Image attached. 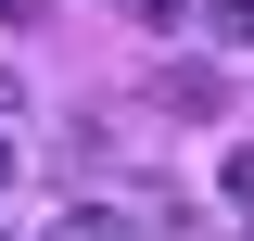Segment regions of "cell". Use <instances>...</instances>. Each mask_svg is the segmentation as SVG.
Masks as SVG:
<instances>
[{
	"label": "cell",
	"mask_w": 254,
	"mask_h": 241,
	"mask_svg": "<svg viewBox=\"0 0 254 241\" xmlns=\"http://www.w3.org/2000/svg\"><path fill=\"white\" fill-rule=\"evenodd\" d=\"M153 102H165V115H216V102H229V89H216V76H203V63H178V76H165V89H153Z\"/></svg>",
	"instance_id": "obj_1"
},
{
	"label": "cell",
	"mask_w": 254,
	"mask_h": 241,
	"mask_svg": "<svg viewBox=\"0 0 254 241\" xmlns=\"http://www.w3.org/2000/svg\"><path fill=\"white\" fill-rule=\"evenodd\" d=\"M51 241H127V216H115V203H64V216H51Z\"/></svg>",
	"instance_id": "obj_2"
},
{
	"label": "cell",
	"mask_w": 254,
	"mask_h": 241,
	"mask_svg": "<svg viewBox=\"0 0 254 241\" xmlns=\"http://www.w3.org/2000/svg\"><path fill=\"white\" fill-rule=\"evenodd\" d=\"M203 13V38H229V51H254V0H190Z\"/></svg>",
	"instance_id": "obj_3"
},
{
	"label": "cell",
	"mask_w": 254,
	"mask_h": 241,
	"mask_svg": "<svg viewBox=\"0 0 254 241\" xmlns=\"http://www.w3.org/2000/svg\"><path fill=\"white\" fill-rule=\"evenodd\" d=\"M216 190H229V203H254V140H242V152L216 165Z\"/></svg>",
	"instance_id": "obj_4"
},
{
	"label": "cell",
	"mask_w": 254,
	"mask_h": 241,
	"mask_svg": "<svg viewBox=\"0 0 254 241\" xmlns=\"http://www.w3.org/2000/svg\"><path fill=\"white\" fill-rule=\"evenodd\" d=\"M115 13H127V26H178L190 0H115Z\"/></svg>",
	"instance_id": "obj_5"
},
{
	"label": "cell",
	"mask_w": 254,
	"mask_h": 241,
	"mask_svg": "<svg viewBox=\"0 0 254 241\" xmlns=\"http://www.w3.org/2000/svg\"><path fill=\"white\" fill-rule=\"evenodd\" d=\"M0 190H13V115H0Z\"/></svg>",
	"instance_id": "obj_6"
},
{
	"label": "cell",
	"mask_w": 254,
	"mask_h": 241,
	"mask_svg": "<svg viewBox=\"0 0 254 241\" xmlns=\"http://www.w3.org/2000/svg\"><path fill=\"white\" fill-rule=\"evenodd\" d=\"M26 13H38V0H0V26H26Z\"/></svg>",
	"instance_id": "obj_7"
}]
</instances>
